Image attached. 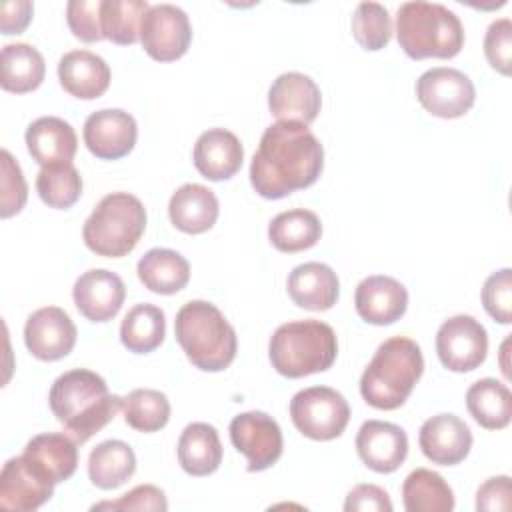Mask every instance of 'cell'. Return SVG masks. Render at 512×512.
Masks as SVG:
<instances>
[{
	"label": "cell",
	"instance_id": "cell-1",
	"mask_svg": "<svg viewBox=\"0 0 512 512\" xmlns=\"http://www.w3.org/2000/svg\"><path fill=\"white\" fill-rule=\"evenodd\" d=\"M324 168L320 140L300 122H276L260 138L250 164L254 190L268 200L312 186Z\"/></svg>",
	"mask_w": 512,
	"mask_h": 512
},
{
	"label": "cell",
	"instance_id": "cell-2",
	"mask_svg": "<svg viewBox=\"0 0 512 512\" xmlns=\"http://www.w3.org/2000/svg\"><path fill=\"white\" fill-rule=\"evenodd\" d=\"M48 404L76 444H84L114 420L122 398L110 394L106 380L96 372L76 368L54 380Z\"/></svg>",
	"mask_w": 512,
	"mask_h": 512
},
{
	"label": "cell",
	"instance_id": "cell-3",
	"mask_svg": "<svg viewBox=\"0 0 512 512\" xmlns=\"http://www.w3.org/2000/svg\"><path fill=\"white\" fill-rule=\"evenodd\" d=\"M422 372L420 346L406 336L388 338L362 372L360 394L372 408L396 410L408 400Z\"/></svg>",
	"mask_w": 512,
	"mask_h": 512
},
{
	"label": "cell",
	"instance_id": "cell-4",
	"mask_svg": "<svg viewBox=\"0 0 512 512\" xmlns=\"http://www.w3.org/2000/svg\"><path fill=\"white\" fill-rule=\"evenodd\" d=\"M174 334L186 358L198 370L220 372L236 358V332L212 302H186L176 314Z\"/></svg>",
	"mask_w": 512,
	"mask_h": 512
},
{
	"label": "cell",
	"instance_id": "cell-5",
	"mask_svg": "<svg viewBox=\"0 0 512 512\" xmlns=\"http://www.w3.org/2000/svg\"><path fill=\"white\" fill-rule=\"evenodd\" d=\"M396 38L412 60L454 58L464 46V28L446 6L416 0L398 8Z\"/></svg>",
	"mask_w": 512,
	"mask_h": 512
},
{
	"label": "cell",
	"instance_id": "cell-6",
	"mask_svg": "<svg viewBox=\"0 0 512 512\" xmlns=\"http://www.w3.org/2000/svg\"><path fill=\"white\" fill-rule=\"evenodd\" d=\"M338 354L332 326L308 318L278 326L268 344L274 370L286 378H302L328 370Z\"/></svg>",
	"mask_w": 512,
	"mask_h": 512
},
{
	"label": "cell",
	"instance_id": "cell-7",
	"mask_svg": "<svg viewBox=\"0 0 512 512\" xmlns=\"http://www.w3.org/2000/svg\"><path fill=\"white\" fill-rule=\"evenodd\" d=\"M146 230V208L128 192L106 194L86 218L82 238L88 250L104 258L130 254Z\"/></svg>",
	"mask_w": 512,
	"mask_h": 512
},
{
	"label": "cell",
	"instance_id": "cell-8",
	"mask_svg": "<svg viewBox=\"0 0 512 512\" xmlns=\"http://www.w3.org/2000/svg\"><path fill=\"white\" fill-rule=\"evenodd\" d=\"M290 418L306 438L334 440L348 426L350 406L338 390L330 386H312L292 396Z\"/></svg>",
	"mask_w": 512,
	"mask_h": 512
},
{
	"label": "cell",
	"instance_id": "cell-9",
	"mask_svg": "<svg viewBox=\"0 0 512 512\" xmlns=\"http://www.w3.org/2000/svg\"><path fill=\"white\" fill-rule=\"evenodd\" d=\"M54 478L32 456L22 452L10 458L0 472V506L16 512H32L52 498Z\"/></svg>",
	"mask_w": 512,
	"mask_h": 512
},
{
	"label": "cell",
	"instance_id": "cell-10",
	"mask_svg": "<svg viewBox=\"0 0 512 512\" xmlns=\"http://www.w3.org/2000/svg\"><path fill=\"white\" fill-rule=\"evenodd\" d=\"M192 26L186 12L174 4H154L142 18L140 42L158 62H172L188 52Z\"/></svg>",
	"mask_w": 512,
	"mask_h": 512
},
{
	"label": "cell",
	"instance_id": "cell-11",
	"mask_svg": "<svg viewBox=\"0 0 512 512\" xmlns=\"http://www.w3.org/2000/svg\"><path fill=\"white\" fill-rule=\"evenodd\" d=\"M416 98L432 116L460 118L476 100L472 80L456 68H430L416 80Z\"/></svg>",
	"mask_w": 512,
	"mask_h": 512
},
{
	"label": "cell",
	"instance_id": "cell-12",
	"mask_svg": "<svg viewBox=\"0 0 512 512\" xmlns=\"http://www.w3.org/2000/svg\"><path fill=\"white\" fill-rule=\"evenodd\" d=\"M436 352L442 366L452 372L476 370L488 352L486 328L468 314L452 316L436 332Z\"/></svg>",
	"mask_w": 512,
	"mask_h": 512
},
{
	"label": "cell",
	"instance_id": "cell-13",
	"mask_svg": "<svg viewBox=\"0 0 512 512\" xmlns=\"http://www.w3.org/2000/svg\"><path fill=\"white\" fill-rule=\"evenodd\" d=\"M232 446L248 460V472H262L278 462L284 440L278 422L266 412H242L230 422Z\"/></svg>",
	"mask_w": 512,
	"mask_h": 512
},
{
	"label": "cell",
	"instance_id": "cell-14",
	"mask_svg": "<svg viewBox=\"0 0 512 512\" xmlns=\"http://www.w3.org/2000/svg\"><path fill=\"white\" fill-rule=\"evenodd\" d=\"M76 326L58 306H44L32 312L24 326V342L30 354L44 362L68 356L76 344Z\"/></svg>",
	"mask_w": 512,
	"mask_h": 512
},
{
	"label": "cell",
	"instance_id": "cell-15",
	"mask_svg": "<svg viewBox=\"0 0 512 512\" xmlns=\"http://www.w3.org/2000/svg\"><path fill=\"white\" fill-rule=\"evenodd\" d=\"M84 144L100 160H118L132 152L138 126L132 114L118 108L92 112L84 122Z\"/></svg>",
	"mask_w": 512,
	"mask_h": 512
},
{
	"label": "cell",
	"instance_id": "cell-16",
	"mask_svg": "<svg viewBox=\"0 0 512 512\" xmlns=\"http://www.w3.org/2000/svg\"><path fill=\"white\" fill-rule=\"evenodd\" d=\"M322 106L318 84L300 72L280 74L268 90V108L278 122L310 124Z\"/></svg>",
	"mask_w": 512,
	"mask_h": 512
},
{
	"label": "cell",
	"instance_id": "cell-17",
	"mask_svg": "<svg viewBox=\"0 0 512 512\" xmlns=\"http://www.w3.org/2000/svg\"><path fill=\"white\" fill-rule=\"evenodd\" d=\"M72 298L86 320L108 322L120 312L126 298V286L116 272L92 268L74 282Z\"/></svg>",
	"mask_w": 512,
	"mask_h": 512
},
{
	"label": "cell",
	"instance_id": "cell-18",
	"mask_svg": "<svg viewBox=\"0 0 512 512\" xmlns=\"http://www.w3.org/2000/svg\"><path fill=\"white\" fill-rule=\"evenodd\" d=\"M356 450L370 470L390 474L398 470L408 456V436L392 422L368 420L356 434Z\"/></svg>",
	"mask_w": 512,
	"mask_h": 512
},
{
	"label": "cell",
	"instance_id": "cell-19",
	"mask_svg": "<svg viewBox=\"0 0 512 512\" xmlns=\"http://www.w3.org/2000/svg\"><path fill=\"white\" fill-rule=\"evenodd\" d=\"M422 454L440 466L460 464L472 448L468 424L454 414H436L428 418L418 434Z\"/></svg>",
	"mask_w": 512,
	"mask_h": 512
},
{
	"label": "cell",
	"instance_id": "cell-20",
	"mask_svg": "<svg viewBox=\"0 0 512 512\" xmlns=\"http://www.w3.org/2000/svg\"><path fill=\"white\" fill-rule=\"evenodd\" d=\"M354 306L364 322L386 326L404 316L408 308V292L404 284L392 276H368L356 286Z\"/></svg>",
	"mask_w": 512,
	"mask_h": 512
},
{
	"label": "cell",
	"instance_id": "cell-21",
	"mask_svg": "<svg viewBox=\"0 0 512 512\" xmlns=\"http://www.w3.org/2000/svg\"><path fill=\"white\" fill-rule=\"evenodd\" d=\"M192 160L204 178L220 182L232 178L240 170L244 150L234 132L226 128H210L198 136Z\"/></svg>",
	"mask_w": 512,
	"mask_h": 512
},
{
	"label": "cell",
	"instance_id": "cell-22",
	"mask_svg": "<svg viewBox=\"0 0 512 512\" xmlns=\"http://www.w3.org/2000/svg\"><path fill=\"white\" fill-rule=\"evenodd\" d=\"M110 66L90 50L66 52L58 62V80L62 88L80 100L100 98L110 86Z\"/></svg>",
	"mask_w": 512,
	"mask_h": 512
},
{
	"label": "cell",
	"instance_id": "cell-23",
	"mask_svg": "<svg viewBox=\"0 0 512 512\" xmlns=\"http://www.w3.org/2000/svg\"><path fill=\"white\" fill-rule=\"evenodd\" d=\"M26 146L30 156L44 166L72 164L78 150V138L74 128L58 116L36 118L26 128Z\"/></svg>",
	"mask_w": 512,
	"mask_h": 512
},
{
	"label": "cell",
	"instance_id": "cell-24",
	"mask_svg": "<svg viewBox=\"0 0 512 512\" xmlns=\"http://www.w3.org/2000/svg\"><path fill=\"white\" fill-rule=\"evenodd\" d=\"M286 288L296 306L312 312L330 310L340 294L336 272L322 262H306L296 266L288 274Z\"/></svg>",
	"mask_w": 512,
	"mask_h": 512
},
{
	"label": "cell",
	"instance_id": "cell-25",
	"mask_svg": "<svg viewBox=\"0 0 512 512\" xmlns=\"http://www.w3.org/2000/svg\"><path fill=\"white\" fill-rule=\"evenodd\" d=\"M218 198L202 184L180 186L168 204V216L174 228L186 234H202L218 220Z\"/></svg>",
	"mask_w": 512,
	"mask_h": 512
},
{
	"label": "cell",
	"instance_id": "cell-26",
	"mask_svg": "<svg viewBox=\"0 0 512 512\" xmlns=\"http://www.w3.org/2000/svg\"><path fill=\"white\" fill-rule=\"evenodd\" d=\"M178 462L190 476H208L222 462V442L214 426L206 422L188 424L178 438Z\"/></svg>",
	"mask_w": 512,
	"mask_h": 512
},
{
	"label": "cell",
	"instance_id": "cell-27",
	"mask_svg": "<svg viewBox=\"0 0 512 512\" xmlns=\"http://www.w3.org/2000/svg\"><path fill=\"white\" fill-rule=\"evenodd\" d=\"M138 278L154 294H176L190 280L188 260L170 248H152L138 260Z\"/></svg>",
	"mask_w": 512,
	"mask_h": 512
},
{
	"label": "cell",
	"instance_id": "cell-28",
	"mask_svg": "<svg viewBox=\"0 0 512 512\" xmlns=\"http://www.w3.org/2000/svg\"><path fill=\"white\" fill-rule=\"evenodd\" d=\"M136 470V454L122 440H104L88 456L90 482L100 490H114Z\"/></svg>",
	"mask_w": 512,
	"mask_h": 512
},
{
	"label": "cell",
	"instance_id": "cell-29",
	"mask_svg": "<svg viewBox=\"0 0 512 512\" xmlns=\"http://www.w3.org/2000/svg\"><path fill=\"white\" fill-rule=\"evenodd\" d=\"M466 408L482 428L502 430L512 418V394L506 384L494 378H482L468 388Z\"/></svg>",
	"mask_w": 512,
	"mask_h": 512
},
{
	"label": "cell",
	"instance_id": "cell-30",
	"mask_svg": "<svg viewBox=\"0 0 512 512\" xmlns=\"http://www.w3.org/2000/svg\"><path fill=\"white\" fill-rule=\"evenodd\" d=\"M46 74V64L42 54L26 44H6L2 48V76L0 84L6 92L26 94L36 90Z\"/></svg>",
	"mask_w": 512,
	"mask_h": 512
},
{
	"label": "cell",
	"instance_id": "cell-31",
	"mask_svg": "<svg viewBox=\"0 0 512 512\" xmlns=\"http://www.w3.org/2000/svg\"><path fill=\"white\" fill-rule=\"evenodd\" d=\"M322 236L320 218L312 210L294 208L280 212L268 226V238L280 252H300L312 248Z\"/></svg>",
	"mask_w": 512,
	"mask_h": 512
},
{
	"label": "cell",
	"instance_id": "cell-32",
	"mask_svg": "<svg viewBox=\"0 0 512 512\" xmlns=\"http://www.w3.org/2000/svg\"><path fill=\"white\" fill-rule=\"evenodd\" d=\"M402 500L408 512H450L454 508L452 488L428 468H416L406 476Z\"/></svg>",
	"mask_w": 512,
	"mask_h": 512
},
{
	"label": "cell",
	"instance_id": "cell-33",
	"mask_svg": "<svg viewBox=\"0 0 512 512\" xmlns=\"http://www.w3.org/2000/svg\"><path fill=\"white\" fill-rule=\"evenodd\" d=\"M166 336L164 312L154 304H136L120 324V340L134 354L156 350Z\"/></svg>",
	"mask_w": 512,
	"mask_h": 512
},
{
	"label": "cell",
	"instance_id": "cell-34",
	"mask_svg": "<svg viewBox=\"0 0 512 512\" xmlns=\"http://www.w3.org/2000/svg\"><path fill=\"white\" fill-rule=\"evenodd\" d=\"M24 452L38 460L54 478L56 484L68 480L78 466V448L76 440L60 432H44L28 440Z\"/></svg>",
	"mask_w": 512,
	"mask_h": 512
},
{
	"label": "cell",
	"instance_id": "cell-35",
	"mask_svg": "<svg viewBox=\"0 0 512 512\" xmlns=\"http://www.w3.org/2000/svg\"><path fill=\"white\" fill-rule=\"evenodd\" d=\"M150 4L146 0H102L100 18L106 40L128 46L140 38L142 18Z\"/></svg>",
	"mask_w": 512,
	"mask_h": 512
},
{
	"label": "cell",
	"instance_id": "cell-36",
	"mask_svg": "<svg viewBox=\"0 0 512 512\" xmlns=\"http://www.w3.org/2000/svg\"><path fill=\"white\" fill-rule=\"evenodd\" d=\"M124 420L138 432H158L170 420V402L164 392L136 388L122 398Z\"/></svg>",
	"mask_w": 512,
	"mask_h": 512
},
{
	"label": "cell",
	"instance_id": "cell-37",
	"mask_svg": "<svg viewBox=\"0 0 512 512\" xmlns=\"http://www.w3.org/2000/svg\"><path fill=\"white\" fill-rule=\"evenodd\" d=\"M36 190L46 206L66 210L78 202L82 178L72 164L44 166L36 176Z\"/></svg>",
	"mask_w": 512,
	"mask_h": 512
},
{
	"label": "cell",
	"instance_id": "cell-38",
	"mask_svg": "<svg viewBox=\"0 0 512 512\" xmlns=\"http://www.w3.org/2000/svg\"><path fill=\"white\" fill-rule=\"evenodd\" d=\"M352 34L364 50H382L392 38L388 10L378 2H360L352 16Z\"/></svg>",
	"mask_w": 512,
	"mask_h": 512
},
{
	"label": "cell",
	"instance_id": "cell-39",
	"mask_svg": "<svg viewBox=\"0 0 512 512\" xmlns=\"http://www.w3.org/2000/svg\"><path fill=\"white\" fill-rule=\"evenodd\" d=\"M2 178H0V216L10 218L18 214L28 198V186L18 162L8 150H2Z\"/></svg>",
	"mask_w": 512,
	"mask_h": 512
},
{
	"label": "cell",
	"instance_id": "cell-40",
	"mask_svg": "<svg viewBox=\"0 0 512 512\" xmlns=\"http://www.w3.org/2000/svg\"><path fill=\"white\" fill-rule=\"evenodd\" d=\"M484 310L500 324L512 322V270L502 268L490 274L482 288Z\"/></svg>",
	"mask_w": 512,
	"mask_h": 512
},
{
	"label": "cell",
	"instance_id": "cell-41",
	"mask_svg": "<svg viewBox=\"0 0 512 512\" xmlns=\"http://www.w3.org/2000/svg\"><path fill=\"white\" fill-rule=\"evenodd\" d=\"M102 0H70L66 6V20L70 32L82 42H100L102 34V18H100Z\"/></svg>",
	"mask_w": 512,
	"mask_h": 512
},
{
	"label": "cell",
	"instance_id": "cell-42",
	"mask_svg": "<svg viewBox=\"0 0 512 512\" xmlns=\"http://www.w3.org/2000/svg\"><path fill=\"white\" fill-rule=\"evenodd\" d=\"M484 54L488 64L504 76L512 68V22L508 18L494 20L484 36Z\"/></svg>",
	"mask_w": 512,
	"mask_h": 512
},
{
	"label": "cell",
	"instance_id": "cell-43",
	"mask_svg": "<svg viewBox=\"0 0 512 512\" xmlns=\"http://www.w3.org/2000/svg\"><path fill=\"white\" fill-rule=\"evenodd\" d=\"M102 508L164 512V510H168V502H166V496L160 488H156L152 484H140V486L132 488L130 492H126L116 502H102V504H96L92 510H102Z\"/></svg>",
	"mask_w": 512,
	"mask_h": 512
},
{
	"label": "cell",
	"instance_id": "cell-44",
	"mask_svg": "<svg viewBox=\"0 0 512 512\" xmlns=\"http://www.w3.org/2000/svg\"><path fill=\"white\" fill-rule=\"evenodd\" d=\"M346 512H392L390 496L384 488L376 484L354 486L344 502Z\"/></svg>",
	"mask_w": 512,
	"mask_h": 512
},
{
	"label": "cell",
	"instance_id": "cell-45",
	"mask_svg": "<svg viewBox=\"0 0 512 512\" xmlns=\"http://www.w3.org/2000/svg\"><path fill=\"white\" fill-rule=\"evenodd\" d=\"M510 508V478L492 476L476 492V510H508Z\"/></svg>",
	"mask_w": 512,
	"mask_h": 512
},
{
	"label": "cell",
	"instance_id": "cell-46",
	"mask_svg": "<svg viewBox=\"0 0 512 512\" xmlns=\"http://www.w3.org/2000/svg\"><path fill=\"white\" fill-rule=\"evenodd\" d=\"M34 4L28 0H16V2H4L2 4V34H20L26 30V26L32 20Z\"/></svg>",
	"mask_w": 512,
	"mask_h": 512
}]
</instances>
